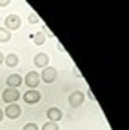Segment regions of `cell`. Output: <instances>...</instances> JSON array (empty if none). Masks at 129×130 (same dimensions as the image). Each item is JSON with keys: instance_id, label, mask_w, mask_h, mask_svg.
<instances>
[{"instance_id": "4fadbf2b", "label": "cell", "mask_w": 129, "mask_h": 130, "mask_svg": "<svg viewBox=\"0 0 129 130\" xmlns=\"http://www.w3.org/2000/svg\"><path fill=\"white\" fill-rule=\"evenodd\" d=\"M31 38H33V42L37 43V45H42L44 42H45V35H44V32H37V35H33V36H31Z\"/></svg>"}, {"instance_id": "3957f363", "label": "cell", "mask_w": 129, "mask_h": 130, "mask_svg": "<svg viewBox=\"0 0 129 130\" xmlns=\"http://www.w3.org/2000/svg\"><path fill=\"white\" fill-rule=\"evenodd\" d=\"M20 98V92H18V89H6L4 90V94H2V100L7 103V105H11V103H17V100Z\"/></svg>"}, {"instance_id": "9c48e42d", "label": "cell", "mask_w": 129, "mask_h": 130, "mask_svg": "<svg viewBox=\"0 0 129 130\" xmlns=\"http://www.w3.org/2000/svg\"><path fill=\"white\" fill-rule=\"evenodd\" d=\"M47 119H49L51 123H58L62 119V110L56 108V107H51L49 110H47Z\"/></svg>"}, {"instance_id": "7a4b0ae2", "label": "cell", "mask_w": 129, "mask_h": 130, "mask_svg": "<svg viewBox=\"0 0 129 130\" xmlns=\"http://www.w3.org/2000/svg\"><path fill=\"white\" fill-rule=\"evenodd\" d=\"M22 98H24V101H26L27 105H35V103H38V101L42 100V94H40L37 89H31V90H27Z\"/></svg>"}, {"instance_id": "8992f818", "label": "cell", "mask_w": 129, "mask_h": 130, "mask_svg": "<svg viewBox=\"0 0 129 130\" xmlns=\"http://www.w3.org/2000/svg\"><path fill=\"white\" fill-rule=\"evenodd\" d=\"M20 114H22V108H20L17 103L7 105L6 110H4V116H7L9 119H17V118H20Z\"/></svg>"}, {"instance_id": "2e32d148", "label": "cell", "mask_w": 129, "mask_h": 130, "mask_svg": "<svg viewBox=\"0 0 129 130\" xmlns=\"http://www.w3.org/2000/svg\"><path fill=\"white\" fill-rule=\"evenodd\" d=\"M27 20H29V24H38V22H40V18H38V14H35V13H31Z\"/></svg>"}, {"instance_id": "ffe728a7", "label": "cell", "mask_w": 129, "mask_h": 130, "mask_svg": "<svg viewBox=\"0 0 129 130\" xmlns=\"http://www.w3.org/2000/svg\"><path fill=\"white\" fill-rule=\"evenodd\" d=\"M2 118H4V112H2V110H0V121H2Z\"/></svg>"}, {"instance_id": "e0dca14e", "label": "cell", "mask_w": 129, "mask_h": 130, "mask_svg": "<svg viewBox=\"0 0 129 130\" xmlns=\"http://www.w3.org/2000/svg\"><path fill=\"white\" fill-rule=\"evenodd\" d=\"M86 94H87V98H89V100H93V101H95V96H93V92H91V90H87Z\"/></svg>"}, {"instance_id": "52a82bcc", "label": "cell", "mask_w": 129, "mask_h": 130, "mask_svg": "<svg viewBox=\"0 0 129 130\" xmlns=\"http://www.w3.org/2000/svg\"><path fill=\"white\" fill-rule=\"evenodd\" d=\"M20 16L18 14H9V16H6V29L11 32V31H15V29H18L20 27Z\"/></svg>"}, {"instance_id": "d6986e66", "label": "cell", "mask_w": 129, "mask_h": 130, "mask_svg": "<svg viewBox=\"0 0 129 130\" xmlns=\"http://www.w3.org/2000/svg\"><path fill=\"white\" fill-rule=\"evenodd\" d=\"M2 63H4V54L0 53V65H2Z\"/></svg>"}, {"instance_id": "8fae6325", "label": "cell", "mask_w": 129, "mask_h": 130, "mask_svg": "<svg viewBox=\"0 0 129 130\" xmlns=\"http://www.w3.org/2000/svg\"><path fill=\"white\" fill-rule=\"evenodd\" d=\"M4 63L7 65V67H17L18 65V56L15 53H9L7 56H4Z\"/></svg>"}, {"instance_id": "30bf717a", "label": "cell", "mask_w": 129, "mask_h": 130, "mask_svg": "<svg viewBox=\"0 0 129 130\" xmlns=\"http://www.w3.org/2000/svg\"><path fill=\"white\" fill-rule=\"evenodd\" d=\"M35 65H37V67H47V63H49V56H47V54H44V53H40V54H37L35 56Z\"/></svg>"}, {"instance_id": "9a60e30c", "label": "cell", "mask_w": 129, "mask_h": 130, "mask_svg": "<svg viewBox=\"0 0 129 130\" xmlns=\"http://www.w3.org/2000/svg\"><path fill=\"white\" fill-rule=\"evenodd\" d=\"M22 130H40V128H38V125H37V123H26Z\"/></svg>"}, {"instance_id": "5bb4252c", "label": "cell", "mask_w": 129, "mask_h": 130, "mask_svg": "<svg viewBox=\"0 0 129 130\" xmlns=\"http://www.w3.org/2000/svg\"><path fill=\"white\" fill-rule=\"evenodd\" d=\"M42 130H60V126H58V123H51V121H47V123H44V125H42Z\"/></svg>"}, {"instance_id": "5b68a950", "label": "cell", "mask_w": 129, "mask_h": 130, "mask_svg": "<svg viewBox=\"0 0 129 130\" xmlns=\"http://www.w3.org/2000/svg\"><path fill=\"white\" fill-rule=\"evenodd\" d=\"M26 85L29 87V89H37L38 85H40V74L38 72H35V71H31V72H27L26 74Z\"/></svg>"}, {"instance_id": "7c38bea8", "label": "cell", "mask_w": 129, "mask_h": 130, "mask_svg": "<svg viewBox=\"0 0 129 130\" xmlns=\"http://www.w3.org/2000/svg\"><path fill=\"white\" fill-rule=\"evenodd\" d=\"M9 40H11V32H9L6 27H0V42L6 43V42H9Z\"/></svg>"}, {"instance_id": "ac0fdd59", "label": "cell", "mask_w": 129, "mask_h": 130, "mask_svg": "<svg viewBox=\"0 0 129 130\" xmlns=\"http://www.w3.org/2000/svg\"><path fill=\"white\" fill-rule=\"evenodd\" d=\"M0 6H9V0H0Z\"/></svg>"}, {"instance_id": "ba28073f", "label": "cell", "mask_w": 129, "mask_h": 130, "mask_svg": "<svg viewBox=\"0 0 129 130\" xmlns=\"http://www.w3.org/2000/svg\"><path fill=\"white\" fill-rule=\"evenodd\" d=\"M6 81H7V89H18V87L24 83V79H22L20 74H11Z\"/></svg>"}, {"instance_id": "277c9868", "label": "cell", "mask_w": 129, "mask_h": 130, "mask_svg": "<svg viewBox=\"0 0 129 130\" xmlns=\"http://www.w3.org/2000/svg\"><path fill=\"white\" fill-rule=\"evenodd\" d=\"M84 100H86V94H84L82 90H75V92L69 94V100H67V101H69L71 107L76 108V107H80V105L84 103Z\"/></svg>"}, {"instance_id": "6da1fadb", "label": "cell", "mask_w": 129, "mask_h": 130, "mask_svg": "<svg viewBox=\"0 0 129 130\" xmlns=\"http://www.w3.org/2000/svg\"><path fill=\"white\" fill-rule=\"evenodd\" d=\"M56 76H58V72H56V69L55 67H44L42 69V74H40V79L44 81V83H53V81L56 79Z\"/></svg>"}]
</instances>
